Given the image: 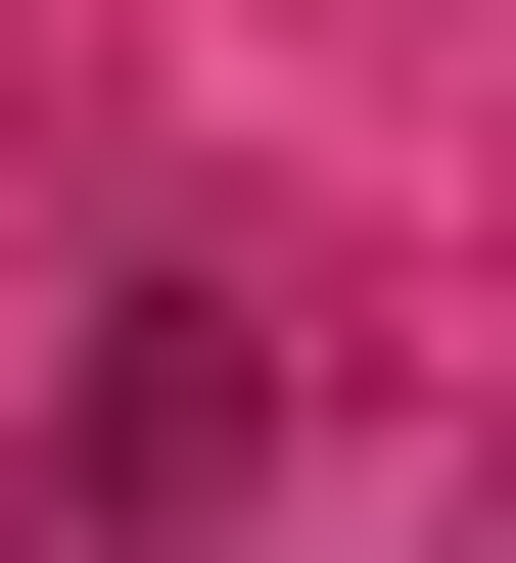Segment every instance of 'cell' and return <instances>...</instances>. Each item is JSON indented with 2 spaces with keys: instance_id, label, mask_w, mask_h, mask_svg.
Here are the masks:
<instances>
[{
  "instance_id": "cell-1",
  "label": "cell",
  "mask_w": 516,
  "mask_h": 563,
  "mask_svg": "<svg viewBox=\"0 0 516 563\" xmlns=\"http://www.w3.org/2000/svg\"><path fill=\"white\" fill-rule=\"evenodd\" d=\"M235 470H282V329H188V282H141L95 376H47V470H0V517H47V563H235Z\"/></svg>"
}]
</instances>
